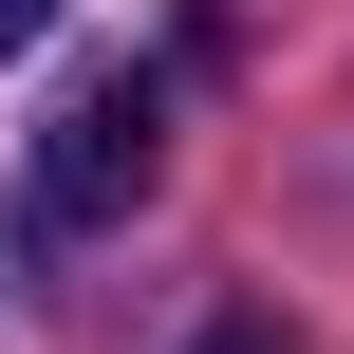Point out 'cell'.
<instances>
[{"instance_id":"obj_1","label":"cell","mask_w":354,"mask_h":354,"mask_svg":"<svg viewBox=\"0 0 354 354\" xmlns=\"http://www.w3.org/2000/svg\"><path fill=\"white\" fill-rule=\"evenodd\" d=\"M149 168H168V75H75L56 93V131H37V205L56 224H112V205H149Z\"/></svg>"},{"instance_id":"obj_2","label":"cell","mask_w":354,"mask_h":354,"mask_svg":"<svg viewBox=\"0 0 354 354\" xmlns=\"http://www.w3.org/2000/svg\"><path fill=\"white\" fill-rule=\"evenodd\" d=\"M187 354H299V336H280V317H205Z\"/></svg>"},{"instance_id":"obj_3","label":"cell","mask_w":354,"mask_h":354,"mask_svg":"<svg viewBox=\"0 0 354 354\" xmlns=\"http://www.w3.org/2000/svg\"><path fill=\"white\" fill-rule=\"evenodd\" d=\"M37 37H56V0H0V56H37Z\"/></svg>"}]
</instances>
